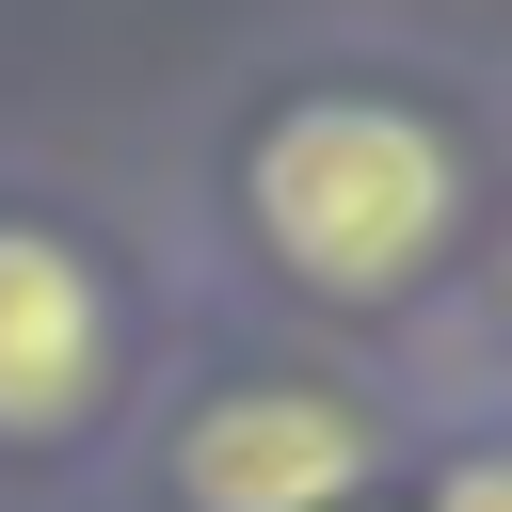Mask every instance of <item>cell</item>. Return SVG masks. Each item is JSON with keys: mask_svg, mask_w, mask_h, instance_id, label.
Returning a JSON list of instances; mask_svg holds the SVG:
<instances>
[{"mask_svg": "<svg viewBox=\"0 0 512 512\" xmlns=\"http://www.w3.org/2000/svg\"><path fill=\"white\" fill-rule=\"evenodd\" d=\"M240 192H256V240H272L304 288H336V304L416 288L432 240H448V208H464L448 128L400 112V96H304V112H272Z\"/></svg>", "mask_w": 512, "mask_h": 512, "instance_id": "cell-1", "label": "cell"}, {"mask_svg": "<svg viewBox=\"0 0 512 512\" xmlns=\"http://www.w3.org/2000/svg\"><path fill=\"white\" fill-rule=\"evenodd\" d=\"M368 480V416L320 384H240L176 432V512H336Z\"/></svg>", "mask_w": 512, "mask_h": 512, "instance_id": "cell-2", "label": "cell"}, {"mask_svg": "<svg viewBox=\"0 0 512 512\" xmlns=\"http://www.w3.org/2000/svg\"><path fill=\"white\" fill-rule=\"evenodd\" d=\"M112 400V304L80 272V240L0 224V448H48Z\"/></svg>", "mask_w": 512, "mask_h": 512, "instance_id": "cell-3", "label": "cell"}, {"mask_svg": "<svg viewBox=\"0 0 512 512\" xmlns=\"http://www.w3.org/2000/svg\"><path fill=\"white\" fill-rule=\"evenodd\" d=\"M432 512H512V432H496V448H464V464L432 480Z\"/></svg>", "mask_w": 512, "mask_h": 512, "instance_id": "cell-4", "label": "cell"}]
</instances>
